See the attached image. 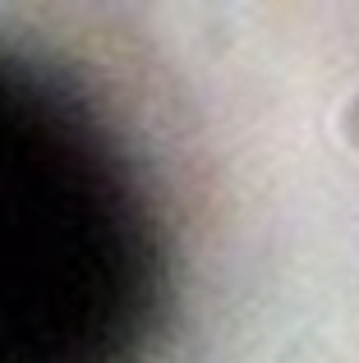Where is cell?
Here are the masks:
<instances>
[{
    "instance_id": "1",
    "label": "cell",
    "mask_w": 359,
    "mask_h": 363,
    "mask_svg": "<svg viewBox=\"0 0 359 363\" xmlns=\"http://www.w3.org/2000/svg\"><path fill=\"white\" fill-rule=\"evenodd\" d=\"M166 303V225L129 138L0 37V363H148Z\"/></svg>"
}]
</instances>
